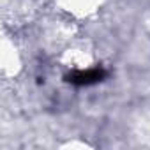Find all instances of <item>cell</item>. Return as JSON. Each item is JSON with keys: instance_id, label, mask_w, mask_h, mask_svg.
<instances>
[{"instance_id": "cell-1", "label": "cell", "mask_w": 150, "mask_h": 150, "mask_svg": "<svg viewBox=\"0 0 150 150\" xmlns=\"http://www.w3.org/2000/svg\"><path fill=\"white\" fill-rule=\"evenodd\" d=\"M106 78V71L101 67H94V69H87V71H74L65 78L69 83L78 85V87H87V85H94L99 83Z\"/></svg>"}]
</instances>
